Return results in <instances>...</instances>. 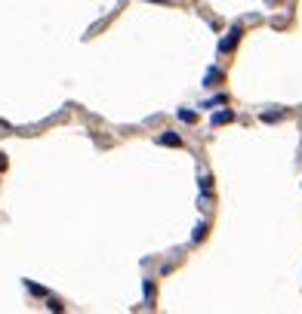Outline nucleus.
<instances>
[{
	"label": "nucleus",
	"mask_w": 302,
	"mask_h": 314,
	"mask_svg": "<svg viewBox=\"0 0 302 314\" xmlns=\"http://www.w3.org/2000/svg\"><path fill=\"white\" fill-rule=\"evenodd\" d=\"M191 237H194V240H204V237H207V225L201 222V225L194 228V234H191Z\"/></svg>",
	"instance_id": "nucleus-9"
},
{
	"label": "nucleus",
	"mask_w": 302,
	"mask_h": 314,
	"mask_svg": "<svg viewBox=\"0 0 302 314\" xmlns=\"http://www.w3.org/2000/svg\"><path fill=\"white\" fill-rule=\"evenodd\" d=\"M157 142H160V145H167V148H179V145H182V139L173 133V130H167V133H160Z\"/></svg>",
	"instance_id": "nucleus-2"
},
{
	"label": "nucleus",
	"mask_w": 302,
	"mask_h": 314,
	"mask_svg": "<svg viewBox=\"0 0 302 314\" xmlns=\"http://www.w3.org/2000/svg\"><path fill=\"white\" fill-rule=\"evenodd\" d=\"M201 191H204V197H210V191H213V179L210 176H201Z\"/></svg>",
	"instance_id": "nucleus-5"
},
{
	"label": "nucleus",
	"mask_w": 302,
	"mask_h": 314,
	"mask_svg": "<svg viewBox=\"0 0 302 314\" xmlns=\"http://www.w3.org/2000/svg\"><path fill=\"white\" fill-rule=\"evenodd\" d=\"M25 286H28V293H31V296H46V289L37 286V284H31V281H25Z\"/></svg>",
	"instance_id": "nucleus-7"
},
{
	"label": "nucleus",
	"mask_w": 302,
	"mask_h": 314,
	"mask_svg": "<svg viewBox=\"0 0 302 314\" xmlns=\"http://www.w3.org/2000/svg\"><path fill=\"white\" fill-rule=\"evenodd\" d=\"M281 117H284V111H269V114H262L265 123H274V120H281Z\"/></svg>",
	"instance_id": "nucleus-8"
},
{
	"label": "nucleus",
	"mask_w": 302,
	"mask_h": 314,
	"mask_svg": "<svg viewBox=\"0 0 302 314\" xmlns=\"http://www.w3.org/2000/svg\"><path fill=\"white\" fill-rule=\"evenodd\" d=\"M179 120H185V123H194V120H197V114H194V111H188V108H182V111H179Z\"/></svg>",
	"instance_id": "nucleus-6"
},
{
	"label": "nucleus",
	"mask_w": 302,
	"mask_h": 314,
	"mask_svg": "<svg viewBox=\"0 0 302 314\" xmlns=\"http://www.w3.org/2000/svg\"><path fill=\"white\" fill-rule=\"evenodd\" d=\"M228 99L225 96H216V99H210V102H204V108H213V105H225Z\"/></svg>",
	"instance_id": "nucleus-10"
},
{
	"label": "nucleus",
	"mask_w": 302,
	"mask_h": 314,
	"mask_svg": "<svg viewBox=\"0 0 302 314\" xmlns=\"http://www.w3.org/2000/svg\"><path fill=\"white\" fill-rule=\"evenodd\" d=\"M3 170H6V157H3V154H0V172H3Z\"/></svg>",
	"instance_id": "nucleus-11"
},
{
	"label": "nucleus",
	"mask_w": 302,
	"mask_h": 314,
	"mask_svg": "<svg viewBox=\"0 0 302 314\" xmlns=\"http://www.w3.org/2000/svg\"><path fill=\"white\" fill-rule=\"evenodd\" d=\"M231 120H235V111H216L213 114V126H222V123H231Z\"/></svg>",
	"instance_id": "nucleus-3"
},
{
	"label": "nucleus",
	"mask_w": 302,
	"mask_h": 314,
	"mask_svg": "<svg viewBox=\"0 0 302 314\" xmlns=\"http://www.w3.org/2000/svg\"><path fill=\"white\" fill-rule=\"evenodd\" d=\"M216 80H222V71H216V68H210V71H207L204 86H216Z\"/></svg>",
	"instance_id": "nucleus-4"
},
{
	"label": "nucleus",
	"mask_w": 302,
	"mask_h": 314,
	"mask_svg": "<svg viewBox=\"0 0 302 314\" xmlns=\"http://www.w3.org/2000/svg\"><path fill=\"white\" fill-rule=\"evenodd\" d=\"M238 40H241V28H231V31H228V37L219 43V50H222V53H231V50L238 46Z\"/></svg>",
	"instance_id": "nucleus-1"
},
{
	"label": "nucleus",
	"mask_w": 302,
	"mask_h": 314,
	"mask_svg": "<svg viewBox=\"0 0 302 314\" xmlns=\"http://www.w3.org/2000/svg\"><path fill=\"white\" fill-rule=\"evenodd\" d=\"M157 3H170V0H157Z\"/></svg>",
	"instance_id": "nucleus-12"
}]
</instances>
